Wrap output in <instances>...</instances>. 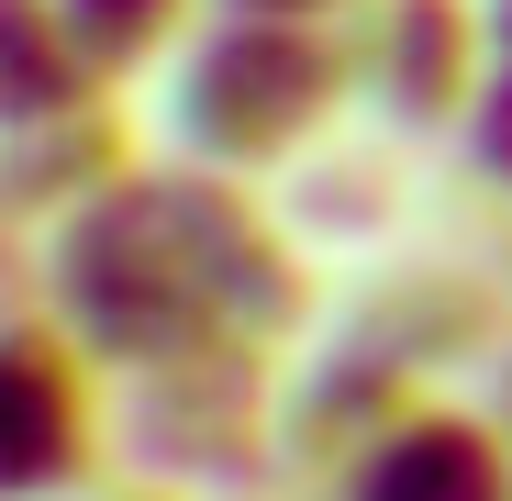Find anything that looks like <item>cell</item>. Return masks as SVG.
Returning a JSON list of instances; mask_svg holds the SVG:
<instances>
[{
    "label": "cell",
    "mask_w": 512,
    "mask_h": 501,
    "mask_svg": "<svg viewBox=\"0 0 512 501\" xmlns=\"http://www.w3.org/2000/svg\"><path fill=\"white\" fill-rule=\"evenodd\" d=\"M56 301L67 334L101 368L145 379L212 346H268L312 312L301 245L290 223L256 201L245 179H123L112 201H90L56 234Z\"/></svg>",
    "instance_id": "6da1fadb"
},
{
    "label": "cell",
    "mask_w": 512,
    "mask_h": 501,
    "mask_svg": "<svg viewBox=\"0 0 512 501\" xmlns=\"http://www.w3.org/2000/svg\"><path fill=\"white\" fill-rule=\"evenodd\" d=\"M357 90V67L334 56L323 23H256L223 12L190 56H179V101H167V134H179L212 179H256V167H290L334 101Z\"/></svg>",
    "instance_id": "7a4b0ae2"
},
{
    "label": "cell",
    "mask_w": 512,
    "mask_h": 501,
    "mask_svg": "<svg viewBox=\"0 0 512 501\" xmlns=\"http://www.w3.org/2000/svg\"><path fill=\"white\" fill-rule=\"evenodd\" d=\"M101 446V368L78 334L0 323V501H56L90 479Z\"/></svg>",
    "instance_id": "3957f363"
},
{
    "label": "cell",
    "mask_w": 512,
    "mask_h": 501,
    "mask_svg": "<svg viewBox=\"0 0 512 501\" xmlns=\"http://www.w3.org/2000/svg\"><path fill=\"white\" fill-rule=\"evenodd\" d=\"M357 101L401 134H457L479 123V0H379L357 34Z\"/></svg>",
    "instance_id": "277c9868"
},
{
    "label": "cell",
    "mask_w": 512,
    "mask_h": 501,
    "mask_svg": "<svg viewBox=\"0 0 512 501\" xmlns=\"http://www.w3.org/2000/svg\"><path fill=\"white\" fill-rule=\"evenodd\" d=\"M346 501H512V446L479 424V412L412 401L401 424L346 468Z\"/></svg>",
    "instance_id": "5b68a950"
},
{
    "label": "cell",
    "mask_w": 512,
    "mask_h": 501,
    "mask_svg": "<svg viewBox=\"0 0 512 501\" xmlns=\"http://www.w3.org/2000/svg\"><path fill=\"white\" fill-rule=\"evenodd\" d=\"M78 101H101V67L56 0H0V134H34Z\"/></svg>",
    "instance_id": "8992f818"
},
{
    "label": "cell",
    "mask_w": 512,
    "mask_h": 501,
    "mask_svg": "<svg viewBox=\"0 0 512 501\" xmlns=\"http://www.w3.org/2000/svg\"><path fill=\"white\" fill-rule=\"evenodd\" d=\"M56 12L78 23V45H90V67L112 78V67H134L156 34H167V12H179V0H56Z\"/></svg>",
    "instance_id": "52a82bcc"
},
{
    "label": "cell",
    "mask_w": 512,
    "mask_h": 501,
    "mask_svg": "<svg viewBox=\"0 0 512 501\" xmlns=\"http://www.w3.org/2000/svg\"><path fill=\"white\" fill-rule=\"evenodd\" d=\"M468 156L490 167V190L512 201V78H490V101H479V123H468Z\"/></svg>",
    "instance_id": "ba28073f"
},
{
    "label": "cell",
    "mask_w": 512,
    "mask_h": 501,
    "mask_svg": "<svg viewBox=\"0 0 512 501\" xmlns=\"http://www.w3.org/2000/svg\"><path fill=\"white\" fill-rule=\"evenodd\" d=\"M223 12H256V23H334V12H379V0H223Z\"/></svg>",
    "instance_id": "9c48e42d"
},
{
    "label": "cell",
    "mask_w": 512,
    "mask_h": 501,
    "mask_svg": "<svg viewBox=\"0 0 512 501\" xmlns=\"http://www.w3.org/2000/svg\"><path fill=\"white\" fill-rule=\"evenodd\" d=\"M490 78H512V0H490Z\"/></svg>",
    "instance_id": "30bf717a"
}]
</instances>
